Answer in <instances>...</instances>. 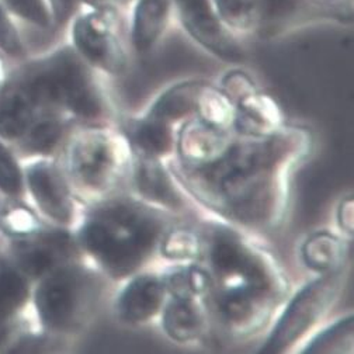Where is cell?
Listing matches in <instances>:
<instances>
[{
  "label": "cell",
  "mask_w": 354,
  "mask_h": 354,
  "mask_svg": "<svg viewBox=\"0 0 354 354\" xmlns=\"http://www.w3.org/2000/svg\"><path fill=\"white\" fill-rule=\"evenodd\" d=\"M167 297L205 299L209 291V274L198 260L185 263H170L162 272Z\"/></svg>",
  "instance_id": "obj_20"
},
{
  "label": "cell",
  "mask_w": 354,
  "mask_h": 354,
  "mask_svg": "<svg viewBox=\"0 0 354 354\" xmlns=\"http://www.w3.org/2000/svg\"><path fill=\"white\" fill-rule=\"evenodd\" d=\"M257 16L261 20L277 21L286 19L297 9V0H254Z\"/></svg>",
  "instance_id": "obj_30"
},
{
  "label": "cell",
  "mask_w": 354,
  "mask_h": 354,
  "mask_svg": "<svg viewBox=\"0 0 354 354\" xmlns=\"http://www.w3.org/2000/svg\"><path fill=\"white\" fill-rule=\"evenodd\" d=\"M219 87L230 96L235 106L234 127L236 132L248 136H264L277 131L286 124L283 110L277 102L257 91L249 73L232 69L224 75Z\"/></svg>",
  "instance_id": "obj_9"
},
{
  "label": "cell",
  "mask_w": 354,
  "mask_h": 354,
  "mask_svg": "<svg viewBox=\"0 0 354 354\" xmlns=\"http://www.w3.org/2000/svg\"><path fill=\"white\" fill-rule=\"evenodd\" d=\"M313 149L311 132L286 122L264 136L230 129L205 159L166 163L190 201L211 216L266 234L284 224L292 179Z\"/></svg>",
  "instance_id": "obj_1"
},
{
  "label": "cell",
  "mask_w": 354,
  "mask_h": 354,
  "mask_svg": "<svg viewBox=\"0 0 354 354\" xmlns=\"http://www.w3.org/2000/svg\"><path fill=\"white\" fill-rule=\"evenodd\" d=\"M183 27L192 38L214 57L230 64L245 59V51L232 32L223 24L211 0H173Z\"/></svg>",
  "instance_id": "obj_11"
},
{
  "label": "cell",
  "mask_w": 354,
  "mask_h": 354,
  "mask_svg": "<svg viewBox=\"0 0 354 354\" xmlns=\"http://www.w3.org/2000/svg\"><path fill=\"white\" fill-rule=\"evenodd\" d=\"M347 242L340 234L321 230L309 234L299 248L305 268L315 274L335 270L347 263Z\"/></svg>",
  "instance_id": "obj_18"
},
{
  "label": "cell",
  "mask_w": 354,
  "mask_h": 354,
  "mask_svg": "<svg viewBox=\"0 0 354 354\" xmlns=\"http://www.w3.org/2000/svg\"><path fill=\"white\" fill-rule=\"evenodd\" d=\"M73 50L97 73L120 77L128 69V54L117 13L110 6L93 8L72 27Z\"/></svg>",
  "instance_id": "obj_8"
},
{
  "label": "cell",
  "mask_w": 354,
  "mask_h": 354,
  "mask_svg": "<svg viewBox=\"0 0 354 354\" xmlns=\"http://www.w3.org/2000/svg\"><path fill=\"white\" fill-rule=\"evenodd\" d=\"M204 80L179 82L163 91L145 110V114L174 127L196 117L197 100Z\"/></svg>",
  "instance_id": "obj_19"
},
{
  "label": "cell",
  "mask_w": 354,
  "mask_h": 354,
  "mask_svg": "<svg viewBox=\"0 0 354 354\" xmlns=\"http://www.w3.org/2000/svg\"><path fill=\"white\" fill-rule=\"evenodd\" d=\"M128 192L144 203L180 218L189 212L192 204L166 160L138 153H132Z\"/></svg>",
  "instance_id": "obj_10"
},
{
  "label": "cell",
  "mask_w": 354,
  "mask_h": 354,
  "mask_svg": "<svg viewBox=\"0 0 354 354\" xmlns=\"http://www.w3.org/2000/svg\"><path fill=\"white\" fill-rule=\"evenodd\" d=\"M347 280V263L340 268L317 274L298 291L291 292L283 304L263 340L260 354H284L291 351L330 313Z\"/></svg>",
  "instance_id": "obj_7"
},
{
  "label": "cell",
  "mask_w": 354,
  "mask_h": 354,
  "mask_svg": "<svg viewBox=\"0 0 354 354\" xmlns=\"http://www.w3.org/2000/svg\"><path fill=\"white\" fill-rule=\"evenodd\" d=\"M38 109L17 86L0 104V136L6 138L24 137L28 128L38 118Z\"/></svg>",
  "instance_id": "obj_24"
},
{
  "label": "cell",
  "mask_w": 354,
  "mask_h": 354,
  "mask_svg": "<svg viewBox=\"0 0 354 354\" xmlns=\"http://www.w3.org/2000/svg\"><path fill=\"white\" fill-rule=\"evenodd\" d=\"M110 281L84 257L71 261L39 279L34 304L47 330L76 335L99 314Z\"/></svg>",
  "instance_id": "obj_6"
},
{
  "label": "cell",
  "mask_w": 354,
  "mask_h": 354,
  "mask_svg": "<svg viewBox=\"0 0 354 354\" xmlns=\"http://www.w3.org/2000/svg\"><path fill=\"white\" fill-rule=\"evenodd\" d=\"M159 321L163 335L176 344L200 343L211 328L205 302L194 298L167 297Z\"/></svg>",
  "instance_id": "obj_15"
},
{
  "label": "cell",
  "mask_w": 354,
  "mask_h": 354,
  "mask_svg": "<svg viewBox=\"0 0 354 354\" xmlns=\"http://www.w3.org/2000/svg\"><path fill=\"white\" fill-rule=\"evenodd\" d=\"M115 125L132 153L163 160L173 156L177 127L145 113L137 117H118Z\"/></svg>",
  "instance_id": "obj_16"
},
{
  "label": "cell",
  "mask_w": 354,
  "mask_h": 354,
  "mask_svg": "<svg viewBox=\"0 0 354 354\" xmlns=\"http://www.w3.org/2000/svg\"><path fill=\"white\" fill-rule=\"evenodd\" d=\"M5 5L26 21L47 28L51 24V10L46 0H3Z\"/></svg>",
  "instance_id": "obj_28"
},
{
  "label": "cell",
  "mask_w": 354,
  "mask_h": 354,
  "mask_svg": "<svg viewBox=\"0 0 354 354\" xmlns=\"http://www.w3.org/2000/svg\"><path fill=\"white\" fill-rule=\"evenodd\" d=\"M0 50L15 57L23 54L20 37L2 8H0Z\"/></svg>",
  "instance_id": "obj_31"
},
{
  "label": "cell",
  "mask_w": 354,
  "mask_h": 354,
  "mask_svg": "<svg viewBox=\"0 0 354 354\" xmlns=\"http://www.w3.org/2000/svg\"><path fill=\"white\" fill-rule=\"evenodd\" d=\"M30 295L27 276L0 260V325L9 321Z\"/></svg>",
  "instance_id": "obj_26"
},
{
  "label": "cell",
  "mask_w": 354,
  "mask_h": 354,
  "mask_svg": "<svg viewBox=\"0 0 354 354\" xmlns=\"http://www.w3.org/2000/svg\"><path fill=\"white\" fill-rule=\"evenodd\" d=\"M301 353L306 354H353L354 317L347 314L326 325L308 339Z\"/></svg>",
  "instance_id": "obj_22"
},
{
  "label": "cell",
  "mask_w": 354,
  "mask_h": 354,
  "mask_svg": "<svg viewBox=\"0 0 354 354\" xmlns=\"http://www.w3.org/2000/svg\"><path fill=\"white\" fill-rule=\"evenodd\" d=\"M201 248L203 241L198 227H189L177 221L163 235L158 256L169 263L196 261L200 260Z\"/></svg>",
  "instance_id": "obj_23"
},
{
  "label": "cell",
  "mask_w": 354,
  "mask_h": 354,
  "mask_svg": "<svg viewBox=\"0 0 354 354\" xmlns=\"http://www.w3.org/2000/svg\"><path fill=\"white\" fill-rule=\"evenodd\" d=\"M121 284L113 301V314L120 324L136 328L159 318L167 298L162 272L145 269Z\"/></svg>",
  "instance_id": "obj_12"
},
{
  "label": "cell",
  "mask_w": 354,
  "mask_h": 354,
  "mask_svg": "<svg viewBox=\"0 0 354 354\" xmlns=\"http://www.w3.org/2000/svg\"><path fill=\"white\" fill-rule=\"evenodd\" d=\"M51 2V15L57 21L65 20L72 12L75 0H50Z\"/></svg>",
  "instance_id": "obj_33"
},
{
  "label": "cell",
  "mask_w": 354,
  "mask_h": 354,
  "mask_svg": "<svg viewBox=\"0 0 354 354\" xmlns=\"http://www.w3.org/2000/svg\"><path fill=\"white\" fill-rule=\"evenodd\" d=\"M173 0H138L132 15L131 44L138 55L155 50L165 34Z\"/></svg>",
  "instance_id": "obj_17"
},
{
  "label": "cell",
  "mask_w": 354,
  "mask_h": 354,
  "mask_svg": "<svg viewBox=\"0 0 354 354\" xmlns=\"http://www.w3.org/2000/svg\"><path fill=\"white\" fill-rule=\"evenodd\" d=\"M336 225L340 235L351 238L354 232V200L353 196L343 197L336 209Z\"/></svg>",
  "instance_id": "obj_32"
},
{
  "label": "cell",
  "mask_w": 354,
  "mask_h": 354,
  "mask_svg": "<svg viewBox=\"0 0 354 354\" xmlns=\"http://www.w3.org/2000/svg\"><path fill=\"white\" fill-rule=\"evenodd\" d=\"M82 2L91 8H102L109 3V0H82Z\"/></svg>",
  "instance_id": "obj_34"
},
{
  "label": "cell",
  "mask_w": 354,
  "mask_h": 354,
  "mask_svg": "<svg viewBox=\"0 0 354 354\" xmlns=\"http://www.w3.org/2000/svg\"><path fill=\"white\" fill-rule=\"evenodd\" d=\"M76 125L59 114H44L37 118L24 134L26 148L38 155H51L69 138V131Z\"/></svg>",
  "instance_id": "obj_21"
},
{
  "label": "cell",
  "mask_w": 354,
  "mask_h": 354,
  "mask_svg": "<svg viewBox=\"0 0 354 354\" xmlns=\"http://www.w3.org/2000/svg\"><path fill=\"white\" fill-rule=\"evenodd\" d=\"M131 148L117 125H77L65 142L64 173L86 205L128 192Z\"/></svg>",
  "instance_id": "obj_5"
},
{
  "label": "cell",
  "mask_w": 354,
  "mask_h": 354,
  "mask_svg": "<svg viewBox=\"0 0 354 354\" xmlns=\"http://www.w3.org/2000/svg\"><path fill=\"white\" fill-rule=\"evenodd\" d=\"M75 232L66 228L32 231V235L17 248L20 270L32 279H41L64 264L83 259Z\"/></svg>",
  "instance_id": "obj_14"
},
{
  "label": "cell",
  "mask_w": 354,
  "mask_h": 354,
  "mask_svg": "<svg viewBox=\"0 0 354 354\" xmlns=\"http://www.w3.org/2000/svg\"><path fill=\"white\" fill-rule=\"evenodd\" d=\"M200 260L209 274L204 302L211 324L236 342L269 329L291 294L279 259L254 234L208 215L198 225Z\"/></svg>",
  "instance_id": "obj_2"
},
{
  "label": "cell",
  "mask_w": 354,
  "mask_h": 354,
  "mask_svg": "<svg viewBox=\"0 0 354 354\" xmlns=\"http://www.w3.org/2000/svg\"><path fill=\"white\" fill-rule=\"evenodd\" d=\"M23 189V177L20 167L9 152V149L0 142V190L10 196H17Z\"/></svg>",
  "instance_id": "obj_29"
},
{
  "label": "cell",
  "mask_w": 354,
  "mask_h": 354,
  "mask_svg": "<svg viewBox=\"0 0 354 354\" xmlns=\"http://www.w3.org/2000/svg\"><path fill=\"white\" fill-rule=\"evenodd\" d=\"M214 10L228 30H250L259 19L254 0H214Z\"/></svg>",
  "instance_id": "obj_27"
},
{
  "label": "cell",
  "mask_w": 354,
  "mask_h": 354,
  "mask_svg": "<svg viewBox=\"0 0 354 354\" xmlns=\"http://www.w3.org/2000/svg\"><path fill=\"white\" fill-rule=\"evenodd\" d=\"M39 113L59 114L76 125H115L118 114L106 88L75 50L37 64L19 84Z\"/></svg>",
  "instance_id": "obj_4"
},
{
  "label": "cell",
  "mask_w": 354,
  "mask_h": 354,
  "mask_svg": "<svg viewBox=\"0 0 354 354\" xmlns=\"http://www.w3.org/2000/svg\"><path fill=\"white\" fill-rule=\"evenodd\" d=\"M196 118L221 129H232L235 106L218 84L204 82L197 100Z\"/></svg>",
  "instance_id": "obj_25"
},
{
  "label": "cell",
  "mask_w": 354,
  "mask_h": 354,
  "mask_svg": "<svg viewBox=\"0 0 354 354\" xmlns=\"http://www.w3.org/2000/svg\"><path fill=\"white\" fill-rule=\"evenodd\" d=\"M30 193L50 221L59 228H72L77 219L76 196L64 170L50 160H39L27 170Z\"/></svg>",
  "instance_id": "obj_13"
},
{
  "label": "cell",
  "mask_w": 354,
  "mask_h": 354,
  "mask_svg": "<svg viewBox=\"0 0 354 354\" xmlns=\"http://www.w3.org/2000/svg\"><path fill=\"white\" fill-rule=\"evenodd\" d=\"M177 221L182 218L121 192L86 205L75 238L87 261L110 283H122L148 269Z\"/></svg>",
  "instance_id": "obj_3"
}]
</instances>
